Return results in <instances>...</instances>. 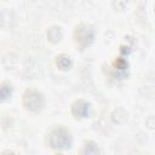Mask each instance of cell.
<instances>
[{
  "label": "cell",
  "mask_w": 155,
  "mask_h": 155,
  "mask_svg": "<svg viewBox=\"0 0 155 155\" xmlns=\"http://www.w3.org/2000/svg\"><path fill=\"white\" fill-rule=\"evenodd\" d=\"M48 145L57 150H65L69 149L73 142V137L70 131L64 127L63 125H59L54 128H52L47 137Z\"/></svg>",
  "instance_id": "6da1fadb"
},
{
  "label": "cell",
  "mask_w": 155,
  "mask_h": 155,
  "mask_svg": "<svg viewBox=\"0 0 155 155\" xmlns=\"http://www.w3.org/2000/svg\"><path fill=\"white\" fill-rule=\"evenodd\" d=\"M22 103L24 108L33 113H39L45 107V97L36 88H28L23 93Z\"/></svg>",
  "instance_id": "7a4b0ae2"
},
{
  "label": "cell",
  "mask_w": 155,
  "mask_h": 155,
  "mask_svg": "<svg viewBox=\"0 0 155 155\" xmlns=\"http://www.w3.org/2000/svg\"><path fill=\"white\" fill-rule=\"evenodd\" d=\"M73 36H74L75 44L81 50H84V48L88 47L93 42V40H94V30H93V28L91 25H88L86 23H80V24H78L75 27Z\"/></svg>",
  "instance_id": "3957f363"
},
{
  "label": "cell",
  "mask_w": 155,
  "mask_h": 155,
  "mask_svg": "<svg viewBox=\"0 0 155 155\" xmlns=\"http://www.w3.org/2000/svg\"><path fill=\"white\" fill-rule=\"evenodd\" d=\"M91 104L85 99H78L71 104V114L75 119H84L87 117L90 114Z\"/></svg>",
  "instance_id": "277c9868"
},
{
  "label": "cell",
  "mask_w": 155,
  "mask_h": 155,
  "mask_svg": "<svg viewBox=\"0 0 155 155\" xmlns=\"http://www.w3.org/2000/svg\"><path fill=\"white\" fill-rule=\"evenodd\" d=\"M56 65H57V68L61 69V70H68V69L71 68L73 61H71V58H70L68 54L61 53V54H58V56L56 57Z\"/></svg>",
  "instance_id": "5b68a950"
},
{
  "label": "cell",
  "mask_w": 155,
  "mask_h": 155,
  "mask_svg": "<svg viewBox=\"0 0 155 155\" xmlns=\"http://www.w3.org/2000/svg\"><path fill=\"white\" fill-rule=\"evenodd\" d=\"M63 34H62V28L59 25H52L47 30V40L52 44H56L61 41Z\"/></svg>",
  "instance_id": "8992f818"
},
{
  "label": "cell",
  "mask_w": 155,
  "mask_h": 155,
  "mask_svg": "<svg viewBox=\"0 0 155 155\" xmlns=\"http://www.w3.org/2000/svg\"><path fill=\"white\" fill-rule=\"evenodd\" d=\"M13 92V87L10 82L2 81L0 82V102H6L11 98Z\"/></svg>",
  "instance_id": "52a82bcc"
},
{
  "label": "cell",
  "mask_w": 155,
  "mask_h": 155,
  "mask_svg": "<svg viewBox=\"0 0 155 155\" xmlns=\"http://www.w3.org/2000/svg\"><path fill=\"white\" fill-rule=\"evenodd\" d=\"M99 153H101V150H99L97 143H94L93 140H85V143L82 145L81 154H91V155H94V154H99Z\"/></svg>",
  "instance_id": "ba28073f"
},
{
  "label": "cell",
  "mask_w": 155,
  "mask_h": 155,
  "mask_svg": "<svg viewBox=\"0 0 155 155\" xmlns=\"http://www.w3.org/2000/svg\"><path fill=\"white\" fill-rule=\"evenodd\" d=\"M113 68L115 70H117V73H124L128 68V63H127V61L124 57H117L113 62Z\"/></svg>",
  "instance_id": "9c48e42d"
}]
</instances>
